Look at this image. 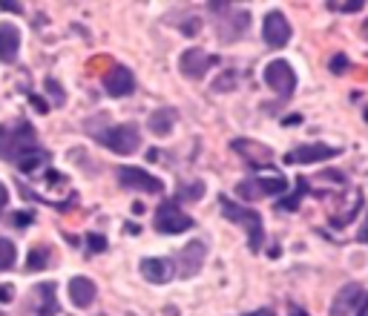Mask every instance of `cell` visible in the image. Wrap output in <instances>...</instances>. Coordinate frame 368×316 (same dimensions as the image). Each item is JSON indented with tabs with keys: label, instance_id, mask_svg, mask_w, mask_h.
Masks as SVG:
<instances>
[{
	"label": "cell",
	"instance_id": "cell-21",
	"mask_svg": "<svg viewBox=\"0 0 368 316\" xmlns=\"http://www.w3.org/2000/svg\"><path fill=\"white\" fill-rule=\"evenodd\" d=\"M46 264H49V262H46V250H43V248H38V250L29 253V264H27L29 271H43Z\"/></svg>",
	"mask_w": 368,
	"mask_h": 316
},
{
	"label": "cell",
	"instance_id": "cell-9",
	"mask_svg": "<svg viewBox=\"0 0 368 316\" xmlns=\"http://www.w3.org/2000/svg\"><path fill=\"white\" fill-rule=\"evenodd\" d=\"M342 150L339 147H328V144H302L300 150H293L285 156L288 164H316V161H328L337 158Z\"/></svg>",
	"mask_w": 368,
	"mask_h": 316
},
{
	"label": "cell",
	"instance_id": "cell-19",
	"mask_svg": "<svg viewBox=\"0 0 368 316\" xmlns=\"http://www.w3.org/2000/svg\"><path fill=\"white\" fill-rule=\"evenodd\" d=\"M15 262H17V248H15V241L0 236V273L12 271Z\"/></svg>",
	"mask_w": 368,
	"mask_h": 316
},
{
	"label": "cell",
	"instance_id": "cell-33",
	"mask_svg": "<svg viewBox=\"0 0 368 316\" xmlns=\"http://www.w3.org/2000/svg\"><path fill=\"white\" fill-rule=\"evenodd\" d=\"M9 202V190H6V184L3 181H0V207H3Z\"/></svg>",
	"mask_w": 368,
	"mask_h": 316
},
{
	"label": "cell",
	"instance_id": "cell-13",
	"mask_svg": "<svg viewBox=\"0 0 368 316\" xmlns=\"http://www.w3.org/2000/svg\"><path fill=\"white\" fill-rule=\"evenodd\" d=\"M20 52V29L12 23H0V61L3 63H15Z\"/></svg>",
	"mask_w": 368,
	"mask_h": 316
},
{
	"label": "cell",
	"instance_id": "cell-25",
	"mask_svg": "<svg viewBox=\"0 0 368 316\" xmlns=\"http://www.w3.org/2000/svg\"><path fill=\"white\" fill-rule=\"evenodd\" d=\"M87 239H89L87 245H89V250H92V253L107 250V239H104V236H87Z\"/></svg>",
	"mask_w": 368,
	"mask_h": 316
},
{
	"label": "cell",
	"instance_id": "cell-34",
	"mask_svg": "<svg viewBox=\"0 0 368 316\" xmlns=\"http://www.w3.org/2000/svg\"><path fill=\"white\" fill-rule=\"evenodd\" d=\"M248 316H277L271 308H259V310H253V313H248Z\"/></svg>",
	"mask_w": 368,
	"mask_h": 316
},
{
	"label": "cell",
	"instance_id": "cell-10",
	"mask_svg": "<svg viewBox=\"0 0 368 316\" xmlns=\"http://www.w3.org/2000/svg\"><path fill=\"white\" fill-rule=\"evenodd\" d=\"M216 63H219L216 55H207V52H202V50H187V52L182 55V61H179V69H182L184 78H202L205 72H207L210 66H216Z\"/></svg>",
	"mask_w": 368,
	"mask_h": 316
},
{
	"label": "cell",
	"instance_id": "cell-4",
	"mask_svg": "<svg viewBox=\"0 0 368 316\" xmlns=\"http://www.w3.org/2000/svg\"><path fill=\"white\" fill-rule=\"evenodd\" d=\"M265 84L271 86L279 98H290L297 89V72L288 61H271L265 66Z\"/></svg>",
	"mask_w": 368,
	"mask_h": 316
},
{
	"label": "cell",
	"instance_id": "cell-8",
	"mask_svg": "<svg viewBox=\"0 0 368 316\" xmlns=\"http://www.w3.org/2000/svg\"><path fill=\"white\" fill-rule=\"evenodd\" d=\"M262 38L271 50H282V46L290 40V23L282 12H267L265 23H262Z\"/></svg>",
	"mask_w": 368,
	"mask_h": 316
},
{
	"label": "cell",
	"instance_id": "cell-1",
	"mask_svg": "<svg viewBox=\"0 0 368 316\" xmlns=\"http://www.w3.org/2000/svg\"><path fill=\"white\" fill-rule=\"evenodd\" d=\"M32 150H38V135L27 121H17V124H12V130L0 133V156L3 158L17 161L20 156H27Z\"/></svg>",
	"mask_w": 368,
	"mask_h": 316
},
{
	"label": "cell",
	"instance_id": "cell-26",
	"mask_svg": "<svg viewBox=\"0 0 368 316\" xmlns=\"http://www.w3.org/2000/svg\"><path fill=\"white\" fill-rule=\"evenodd\" d=\"M222 78H225V81H216V84H213L219 92H225V89H233V86H236V75H233V72H225Z\"/></svg>",
	"mask_w": 368,
	"mask_h": 316
},
{
	"label": "cell",
	"instance_id": "cell-16",
	"mask_svg": "<svg viewBox=\"0 0 368 316\" xmlns=\"http://www.w3.org/2000/svg\"><path fill=\"white\" fill-rule=\"evenodd\" d=\"M95 282L92 279H87V276H75L69 282V299H72V305L75 308H89L92 302H95Z\"/></svg>",
	"mask_w": 368,
	"mask_h": 316
},
{
	"label": "cell",
	"instance_id": "cell-22",
	"mask_svg": "<svg viewBox=\"0 0 368 316\" xmlns=\"http://www.w3.org/2000/svg\"><path fill=\"white\" fill-rule=\"evenodd\" d=\"M365 3H362V0H348V3H334V0H331V3H328V9H337V12H360Z\"/></svg>",
	"mask_w": 368,
	"mask_h": 316
},
{
	"label": "cell",
	"instance_id": "cell-3",
	"mask_svg": "<svg viewBox=\"0 0 368 316\" xmlns=\"http://www.w3.org/2000/svg\"><path fill=\"white\" fill-rule=\"evenodd\" d=\"M98 141L118 156H133L141 147V133L133 124H118V127H110L107 133L98 135Z\"/></svg>",
	"mask_w": 368,
	"mask_h": 316
},
{
	"label": "cell",
	"instance_id": "cell-15",
	"mask_svg": "<svg viewBox=\"0 0 368 316\" xmlns=\"http://www.w3.org/2000/svg\"><path fill=\"white\" fill-rule=\"evenodd\" d=\"M141 276L153 285H164L173 279V262L170 259H144L141 262Z\"/></svg>",
	"mask_w": 368,
	"mask_h": 316
},
{
	"label": "cell",
	"instance_id": "cell-17",
	"mask_svg": "<svg viewBox=\"0 0 368 316\" xmlns=\"http://www.w3.org/2000/svg\"><path fill=\"white\" fill-rule=\"evenodd\" d=\"M150 133L153 135H159V138H164V135H170L173 133V124H176V112L173 110H156L153 115H150Z\"/></svg>",
	"mask_w": 368,
	"mask_h": 316
},
{
	"label": "cell",
	"instance_id": "cell-7",
	"mask_svg": "<svg viewBox=\"0 0 368 316\" xmlns=\"http://www.w3.org/2000/svg\"><path fill=\"white\" fill-rule=\"evenodd\" d=\"M288 190V181L282 176H274V179H248L236 187V193L242 199H262V196H282Z\"/></svg>",
	"mask_w": 368,
	"mask_h": 316
},
{
	"label": "cell",
	"instance_id": "cell-6",
	"mask_svg": "<svg viewBox=\"0 0 368 316\" xmlns=\"http://www.w3.org/2000/svg\"><path fill=\"white\" fill-rule=\"evenodd\" d=\"M118 184L127 190H141V193H164V181L138 167H118Z\"/></svg>",
	"mask_w": 368,
	"mask_h": 316
},
{
	"label": "cell",
	"instance_id": "cell-27",
	"mask_svg": "<svg viewBox=\"0 0 368 316\" xmlns=\"http://www.w3.org/2000/svg\"><path fill=\"white\" fill-rule=\"evenodd\" d=\"M348 69V58L346 55H334L331 58V72H337V75H339V72H346Z\"/></svg>",
	"mask_w": 368,
	"mask_h": 316
},
{
	"label": "cell",
	"instance_id": "cell-12",
	"mask_svg": "<svg viewBox=\"0 0 368 316\" xmlns=\"http://www.w3.org/2000/svg\"><path fill=\"white\" fill-rule=\"evenodd\" d=\"M205 259H207V245L202 239H193V241H187L184 245V250H182V276H196L202 271V264H205Z\"/></svg>",
	"mask_w": 368,
	"mask_h": 316
},
{
	"label": "cell",
	"instance_id": "cell-18",
	"mask_svg": "<svg viewBox=\"0 0 368 316\" xmlns=\"http://www.w3.org/2000/svg\"><path fill=\"white\" fill-rule=\"evenodd\" d=\"M233 150L239 156H244V158H251L253 164H262V161L271 158V150H267V147H262V144H256V141H244V138L233 141Z\"/></svg>",
	"mask_w": 368,
	"mask_h": 316
},
{
	"label": "cell",
	"instance_id": "cell-20",
	"mask_svg": "<svg viewBox=\"0 0 368 316\" xmlns=\"http://www.w3.org/2000/svg\"><path fill=\"white\" fill-rule=\"evenodd\" d=\"M15 164L23 170V173H35V170H41V167L46 164V153H43V150H32V153H27V156H20Z\"/></svg>",
	"mask_w": 368,
	"mask_h": 316
},
{
	"label": "cell",
	"instance_id": "cell-29",
	"mask_svg": "<svg viewBox=\"0 0 368 316\" xmlns=\"http://www.w3.org/2000/svg\"><path fill=\"white\" fill-rule=\"evenodd\" d=\"M199 27H202L199 20H187L182 29H184V35H190V38H193V35H199Z\"/></svg>",
	"mask_w": 368,
	"mask_h": 316
},
{
	"label": "cell",
	"instance_id": "cell-2",
	"mask_svg": "<svg viewBox=\"0 0 368 316\" xmlns=\"http://www.w3.org/2000/svg\"><path fill=\"white\" fill-rule=\"evenodd\" d=\"M222 210H225V218H230V222L242 225L244 230H248V248L256 253L262 250V241H265V227H262V216L256 210H248L242 204H233L228 199H222Z\"/></svg>",
	"mask_w": 368,
	"mask_h": 316
},
{
	"label": "cell",
	"instance_id": "cell-14",
	"mask_svg": "<svg viewBox=\"0 0 368 316\" xmlns=\"http://www.w3.org/2000/svg\"><path fill=\"white\" fill-rule=\"evenodd\" d=\"M360 296H362V287L357 282H348L346 287H339L337 296H334V302H331V316H346V313H351Z\"/></svg>",
	"mask_w": 368,
	"mask_h": 316
},
{
	"label": "cell",
	"instance_id": "cell-11",
	"mask_svg": "<svg viewBox=\"0 0 368 316\" xmlns=\"http://www.w3.org/2000/svg\"><path fill=\"white\" fill-rule=\"evenodd\" d=\"M104 89L112 95V98H124L135 89V78L127 66H112L104 75Z\"/></svg>",
	"mask_w": 368,
	"mask_h": 316
},
{
	"label": "cell",
	"instance_id": "cell-24",
	"mask_svg": "<svg viewBox=\"0 0 368 316\" xmlns=\"http://www.w3.org/2000/svg\"><path fill=\"white\" fill-rule=\"evenodd\" d=\"M302 193H305V181L297 184V196L288 199V202H279V207H282V210H293V207H297V204L302 202Z\"/></svg>",
	"mask_w": 368,
	"mask_h": 316
},
{
	"label": "cell",
	"instance_id": "cell-31",
	"mask_svg": "<svg viewBox=\"0 0 368 316\" xmlns=\"http://www.w3.org/2000/svg\"><path fill=\"white\" fill-rule=\"evenodd\" d=\"M357 239L362 241V245H368V216H365V222H362V227H360V233H357Z\"/></svg>",
	"mask_w": 368,
	"mask_h": 316
},
{
	"label": "cell",
	"instance_id": "cell-36",
	"mask_svg": "<svg viewBox=\"0 0 368 316\" xmlns=\"http://www.w3.org/2000/svg\"><path fill=\"white\" fill-rule=\"evenodd\" d=\"M0 9H6V12H20V3H0Z\"/></svg>",
	"mask_w": 368,
	"mask_h": 316
},
{
	"label": "cell",
	"instance_id": "cell-5",
	"mask_svg": "<svg viewBox=\"0 0 368 316\" xmlns=\"http://www.w3.org/2000/svg\"><path fill=\"white\" fill-rule=\"evenodd\" d=\"M156 230L164 233V236H176V233H184L193 227V218L184 216L173 202H164L159 210H156Z\"/></svg>",
	"mask_w": 368,
	"mask_h": 316
},
{
	"label": "cell",
	"instance_id": "cell-30",
	"mask_svg": "<svg viewBox=\"0 0 368 316\" xmlns=\"http://www.w3.org/2000/svg\"><path fill=\"white\" fill-rule=\"evenodd\" d=\"M32 222V213H27V210H20V213H15V225H29Z\"/></svg>",
	"mask_w": 368,
	"mask_h": 316
},
{
	"label": "cell",
	"instance_id": "cell-39",
	"mask_svg": "<svg viewBox=\"0 0 368 316\" xmlns=\"http://www.w3.org/2000/svg\"><path fill=\"white\" fill-rule=\"evenodd\" d=\"M365 118H368V110H365Z\"/></svg>",
	"mask_w": 368,
	"mask_h": 316
},
{
	"label": "cell",
	"instance_id": "cell-37",
	"mask_svg": "<svg viewBox=\"0 0 368 316\" xmlns=\"http://www.w3.org/2000/svg\"><path fill=\"white\" fill-rule=\"evenodd\" d=\"M0 299H12V290L9 287H0Z\"/></svg>",
	"mask_w": 368,
	"mask_h": 316
},
{
	"label": "cell",
	"instance_id": "cell-28",
	"mask_svg": "<svg viewBox=\"0 0 368 316\" xmlns=\"http://www.w3.org/2000/svg\"><path fill=\"white\" fill-rule=\"evenodd\" d=\"M46 89L52 92V95H58V104H64V89H61V86H58L52 78H46Z\"/></svg>",
	"mask_w": 368,
	"mask_h": 316
},
{
	"label": "cell",
	"instance_id": "cell-35",
	"mask_svg": "<svg viewBox=\"0 0 368 316\" xmlns=\"http://www.w3.org/2000/svg\"><path fill=\"white\" fill-rule=\"evenodd\" d=\"M285 124H288V127H293V124H302V115H290V118H285Z\"/></svg>",
	"mask_w": 368,
	"mask_h": 316
},
{
	"label": "cell",
	"instance_id": "cell-32",
	"mask_svg": "<svg viewBox=\"0 0 368 316\" xmlns=\"http://www.w3.org/2000/svg\"><path fill=\"white\" fill-rule=\"evenodd\" d=\"M32 107H35L38 112H46V110H49V107L43 104V98H38V95H32Z\"/></svg>",
	"mask_w": 368,
	"mask_h": 316
},
{
	"label": "cell",
	"instance_id": "cell-23",
	"mask_svg": "<svg viewBox=\"0 0 368 316\" xmlns=\"http://www.w3.org/2000/svg\"><path fill=\"white\" fill-rule=\"evenodd\" d=\"M202 190H205V184H202V181H196L193 187L182 190V199H187V202H199V199H202Z\"/></svg>",
	"mask_w": 368,
	"mask_h": 316
},
{
	"label": "cell",
	"instance_id": "cell-38",
	"mask_svg": "<svg viewBox=\"0 0 368 316\" xmlns=\"http://www.w3.org/2000/svg\"><path fill=\"white\" fill-rule=\"evenodd\" d=\"M290 316H308V313H305V310H300V308H297V310H290Z\"/></svg>",
	"mask_w": 368,
	"mask_h": 316
}]
</instances>
